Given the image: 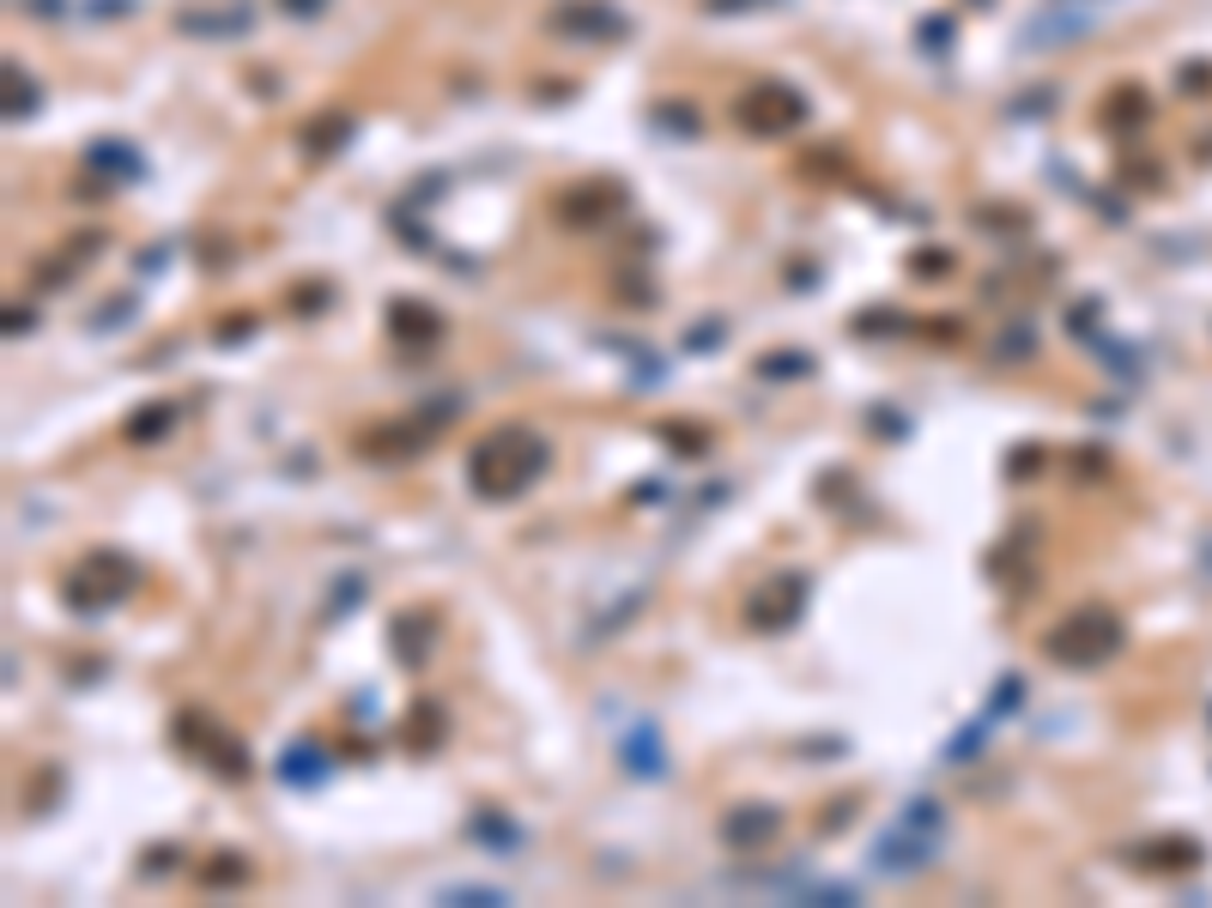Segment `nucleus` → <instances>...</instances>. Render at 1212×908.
I'll list each match as a JSON object with an SVG mask.
<instances>
[{
	"label": "nucleus",
	"mask_w": 1212,
	"mask_h": 908,
	"mask_svg": "<svg viewBox=\"0 0 1212 908\" xmlns=\"http://www.w3.org/2000/svg\"><path fill=\"white\" fill-rule=\"evenodd\" d=\"M758 376H764V382L812 376V351H764V358H758Z\"/></svg>",
	"instance_id": "nucleus-21"
},
{
	"label": "nucleus",
	"mask_w": 1212,
	"mask_h": 908,
	"mask_svg": "<svg viewBox=\"0 0 1212 908\" xmlns=\"http://www.w3.org/2000/svg\"><path fill=\"white\" fill-rule=\"evenodd\" d=\"M722 334H728L722 322H716V327H691V334H685V346H691V351H709V346H722Z\"/></svg>",
	"instance_id": "nucleus-33"
},
{
	"label": "nucleus",
	"mask_w": 1212,
	"mask_h": 908,
	"mask_svg": "<svg viewBox=\"0 0 1212 908\" xmlns=\"http://www.w3.org/2000/svg\"><path fill=\"white\" fill-rule=\"evenodd\" d=\"M200 878H207V884H249V866H243V860H212Z\"/></svg>",
	"instance_id": "nucleus-31"
},
{
	"label": "nucleus",
	"mask_w": 1212,
	"mask_h": 908,
	"mask_svg": "<svg viewBox=\"0 0 1212 908\" xmlns=\"http://www.w3.org/2000/svg\"><path fill=\"white\" fill-rule=\"evenodd\" d=\"M443 733H449L443 702H413V714H406V726H401L406 752H437V745H443Z\"/></svg>",
	"instance_id": "nucleus-15"
},
{
	"label": "nucleus",
	"mask_w": 1212,
	"mask_h": 908,
	"mask_svg": "<svg viewBox=\"0 0 1212 908\" xmlns=\"http://www.w3.org/2000/svg\"><path fill=\"white\" fill-rule=\"evenodd\" d=\"M85 170H92V176H109V182H140L146 158L134 152L128 140H97L92 152H85Z\"/></svg>",
	"instance_id": "nucleus-14"
},
{
	"label": "nucleus",
	"mask_w": 1212,
	"mask_h": 908,
	"mask_svg": "<svg viewBox=\"0 0 1212 908\" xmlns=\"http://www.w3.org/2000/svg\"><path fill=\"white\" fill-rule=\"evenodd\" d=\"M1121 642H1128V630H1121V618L1109 606H1080V612H1067L1061 624L1043 630V654L1055 666H1073V673H1080V666L1116 661Z\"/></svg>",
	"instance_id": "nucleus-3"
},
{
	"label": "nucleus",
	"mask_w": 1212,
	"mask_h": 908,
	"mask_svg": "<svg viewBox=\"0 0 1212 908\" xmlns=\"http://www.w3.org/2000/svg\"><path fill=\"white\" fill-rule=\"evenodd\" d=\"M1140 866H1182V860H1194V842H1152V848H1134Z\"/></svg>",
	"instance_id": "nucleus-25"
},
{
	"label": "nucleus",
	"mask_w": 1212,
	"mask_h": 908,
	"mask_svg": "<svg viewBox=\"0 0 1212 908\" xmlns=\"http://www.w3.org/2000/svg\"><path fill=\"white\" fill-rule=\"evenodd\" d=\"M655 121H667V133H679V140L704 128V116H697L691 104H655Z\"/></svg>",
	"instance_id": "nucleus-27"
},
{
	"label": "nucleus",
	"mask_w": 1212,
	"mask_h": 908,
	"mask_svg": "<svg viewBox=\"0 0 1212 908\" xmlns=\"http://www.w3.org/2000/svg\"><path fill=\"white\" fill-rule=\"evenodd\" d=\"M939 848H946V805L910 800L898 812V824L874 842V866L886 872V878H915L922 866H934Z\"/></svg>",
	"instance_id": "nucleus-2"
},
{
	"label": "nucleus",
	"mask_w": 1212,
	"mask_h": 908,
	"mask_svg": "<svg viewBox=\"0 0 1212 908\" xmlns=\"http://www.w3.org/2000/svg\"><path fill=\"white\" fill-rule=\"evenodd\" d=\"M552 467V442L534 424H497L473 442L468 454V485L485 503H516L522 491H534Z\"/></svg>",
	"instance_id": "nucleus-1"
},
{
	"label": "nucleus",
	"mask_w": 1212,
	"mask_h": 908,
	"mask_svg": "<svg viewBox=\"0 0 1212 908\" xmlns=\"http://www.w3.org/2000/svg\"><path fill=\"white\" fill-rule=\"evenodd\" d=\"M910 272H915V279H946V272H951V248H915Z\"/></svg>",
	"instance_id": "nucleus-28"
},
{
	"label": "nucleus",
	"mask_w": 1212,
	"mask_h": 908,
	"mask_svg": "<svg viewBox=\"0 0 1212 908\" xmlns=\"http://www.w3.org/2000/svg\"><path fill=\"white\" fill-rule=\"evenodd\" d=\"M7 334H31V310H7Z\"/></svg>",
	"instance_id": "nucleus-37"
},
{
	"label": "nucleus",
	"mask_w": 1212,
	"mask_h": 908,
	"mask_svg": "<svg viewBox=\"0 0 1212 908\" xmlns=\"http://www.w3.org/2000/svg\"><path fill=\"white\" fill-rule=\"evenodd\" d=\"M619 757H625V769H631V776H661V769H667V757H661V733H655L649 721H643L637 733H625Z\"/></svg>",
	"instance_id": "nucleus-18"
},
{
	"label": "nucleus",
	"mask_w": 1212,
	"mask_h": 908,
	"mask_svg": "<svg viewBox=\"0 0 1212 908\" xmlns=\"http://www.w3.org/2000/svg\"><path fill=\"white\" fill-rule=\"evenodd\" d=\"M709 13H734V7H770V0H704Z\"/></svg>",
	"instance_id": "nucleus-36"
},
{
	"label": "nucleus",
	"mask_w": 1212,
	"mask_h": 908,
	"mask_svg": "<svg viewBox=\"0 0 1212 908\" xmlns=\"http://www.w3.org/2000/svg\"><path fill=\"white\" fill-rule=\"evenodd\" d=\"M1018 697H1025V678L1006 673V678H1001V690L989 697V714H1013V702H1018Z\"/></svg>",
	"instance_id": "nucleus-29"
},
{
	"label": "nucleus",
	"mask_w": 1212,
	"mask_h": 908,
	"mask_svg": "<svg viewBox=\"0 0 1212 908\" xmlns=\"http://www.w3.org/2000/svg\"><path fill=\"white\" fill-rule=\"evenodd\" d=\"M922 49H951V19H922Z\"/></svg>",
	"instance_id": "nucleus-32"
},
{
	"label": "nucleus",
	"mask_w": 1212,
	"mask_h": 908,
	"mask_svg": "<svg viewBox=\"0 0 1212 908\" xmlns=\"http://www.w3.org/2000/svg\"><path fill=\"white\" fill-rule=\"evenodd\" d=\"M255 334V315H231V327H224V334H212V339H224V346H231V339H249Z\"/></svg>",
	"instance_id": "nucleus-34"
},
{
	"label": "nucleus",
	"mask_w": 1212,
	"mask_h": 908,
	"mask_svg": "<svg viewBox=\"0 0 1212 908\" xmlns=\"http://www.w3.org/2000/svg\"><path fill=\"white\" fill-rule=\"evenodd\" d=\"M1104 121H1109L1116 133H1128L1121 121H1146V97H1140L1134 85H1116V91L1104 97Z\"/></svg>",
	"instance_id": "nucleus-22"
},
{
	"label": "nucleus",
	"mask_w": 1212,
	"mask_h": 908,
	"mask_svg": "<svg viewBox=\"0 0 1212 908\" xmlns=\"http://www.w3.org/2000/svg\"><path fill=\"white\" fill-rule=\"evenodd\" d=\"M389 334L401 339V346L430 351L437 339H443V315L430 310V303H418V298H394L389 303Z\"/></svg>",
	"instance_id": "nucleus-12"
},
{
	"label": "nucleus",
	"mask_w": 1212,
	"mask_h": 908,
	"mask_svg": "<svg viewBox=\"0 0 1212 908\" xmlns=\"http://www.w3.org/2000/svg\"><path fill=\"white\" fill-rule=\"evenodd\" d=\"M37 109V85H31L25 67H7V121H25Z\"/></svg>",
	"instance_id": "nucleus-23"
},
{
	"label": "nucleus",
	"mask_w": 1212,
	"mask_h": 908,
	"mask_svg": "<svg viewBox=\"0 0 1212 908\" xmlns=\"http://www.w3.org/2000/svg\"><path fill=\"white\" fill-rule=\"evenodd\" d=\"M473 836H480V842H492L497 854H509V848H522V830H516V824H504L497 812H480V817H473Z\"/></svg>",
	"instance_id": "nucleus-24"
},
{
	"label": "nucleus",
	"mask_w": 1212,
	"mask_h": 908,
	"mask_svg": "<svg viewBox=\"0 0 1212 908\" xmlns=\"http://www.w3.org/2000/svg\"><path fill=\"white\" fill-rule=\"evenodd\" d=\"M176 25H183L188 37H243V31L255 25V13H249V7H212V13H183Z\"/></svg>",
	"instance_id": "nucleus-16"
},
{
	"label": "nucleus",
	"mask_w": 1212,
	"mask_h": 908,
	"mask_svg": "<svg viewBox=\"0 0 1212 908\" xmlns=\"http://www.w3.org/2000/svg\"><path fill=\"white\" fill-rule=\"evenodd\" d=\"M783 805H770V800H746V805H728L722 812V842L734 848V854H758V848H770L776 836H783Z\"/></svg>",
	"instance_id": "nucleus-9"
},
{
	"label": "nucleus",
	"mask_w": 1212,
	"mask_h": 908,
	"mask_svg": "<svg viewBox=\"0 0 1212 908\" xmlns=\"http://www.w3.org/2000/svg\"><path fill=\"white\" fill-rule=\"evenodd\" d=\"M170 424H176V406H170V400H152V406H140V412L122 424V436H128L134 449H146V442L170 436Z\"/></svg>",
	"instance_id": "nucleus-20"
},
{
	"label": "nucleus",
	"mask_w": 1212,
	"mask_h": 908,
	"mask_svg": "<svg viewBox=\"0 0 1212 908\" xmlns=\"http://www.w3.org/2000/svg\"><path fill=\"white\" fill-rule=\"evenodd\" d=\"M274 769H279V781H291V788H315V781L327 776V752L298 740V745H286V757H279Z\"/></svg>",
	"instance_id": "nucleus-17"
},
{
	"label": "nucleus",
	"mask_w": 1212,
	"mask_h": 908,
	"mask_svg": "<svg viewBox=\"0 0 1212 908\" xmlns=\"http://www.w3.org/2000/svg\"><path fill=\"white\" fill-rule=\"evenodd\" d=\"M279 7H286L291 19H315V13L327 7V0H279Z\"/></svg>",
	"instance_id": "nucleus-35"
},
{
	"label": "nucleus",
	"mask_w": 1212,
	"mask_h": 908,
	"mask_svg": "<svg viewBox=\"0 0 1212 908\" xmlns=\"http://www.w3.org/2000/svg\"><path fill=\"white\" fill-rule=\"evenodd\" d=\"M734 121L758 140H776V133L807 128V97H800L788 79H752V85L734 97Z\"/></svg>",
	"instance_id": "nucleus-5"
},
{
	"label": "nucleus",
	"mask_w": 1212,
	"mask_h": 908,
	"mask_svg": "<svg viewBox=\"0 0 1212 908\" xmlns=\"http://www.w3.org/2000/svg\"><path fill=\"white\" fill-rule=\"evenodd\" d=\"M807 575L800 570H776L770 582H758L752 594H746V630L758 636H783L800 624V612H807Z\"/></svg>",
	"instance_id": "nucleus-7"
},
{
	"label": "nucleus",
	"mask_w": 1212,
	"mask_h": 908,
	"mask_svg": "<svg viewBox=\"0 0 1212 908\" xmlns=\"http://www.w3.org/2000/svg\"><path fill=\"white\" fill-rule=\"evenodd\" d=\"M437 430H443V418H437V412L382 418L377 430L358 436V454H365V461H382V467H401V461H413V454H425L430 442H437Z\"/></svg>",
	"instance_id": "nucleus-8"
},
{
	"label": "nucleus",
	"mask_w": 1212,
	"mask_h": 908,
	"mask_svg": "<svg viewBox=\"0 0 1212 908\" xmlns=\"http://www.w3.org/2000/svg\"><path fill=\"white\" fill-rule=\"evenodd\" d=\"M346 140H353V116H315V121H303V158H334Z\"/></svg>",
	"instance_id": "nucleus-19"
},
{
	"label": "nucleus",
	"mask_w": 1212,
	"mask_h": 908,
	"mask_svg": "<svg viewBox=\"0 0 1212 908\" xmlns=\"http://www.w3.org/2000/svg\"><path fill=\"white\" fill-rule=\"evenodd\" d=\"M1037 461H1043V449H1037V442H1025V449L1006 454V473H1013V479H1030V473H1037Z\"/></svg>",
	"instance_id": "nucleus-30"
},
{
	"label": "nucleus",
	"mask_w": 1212,
	"mask_h": 908,
	"mask_svg": "<svg viewBox=\"0 0 1212 908\" xmlns=\"http://www.w3.org/2000/svg\"><path fill=\"white\" fill-rule=\"evenodd\" d=\"M552 31L600 43V37H631V19L607 0H564V7H552Z\"/></svg>",
	"instance_id": "nucleus-11"
},
{
	"label": "nucleus",
	"mask_w": 1212,
	"mask_h": 908,
	"mask_svg": "<svg viewBox=\"0 0 1212 908\" xmlns=\"http://www.w3.org/2000/svg\"><path fill=\"white\" fill-rule=\"evenodd\" d=\"M170 733H176L183 752H195L200 764H207L212 776H224V781H243L249 769H255V764H249V752H243V740H231V733H224L212 714H200V709H183Z\"/></svg>",
	"instance_id": "nucleus-6"
},
{
	"label": "nucleus",
	"mask_w": 1212,
	"mask_h": 908,
	"mask_svg": "<svg viewBox=\"0 0 1212 908\" xmlns=\"http://www.w3.org/2000/svg\"><path fill=\"white\" fill-rule=\"evenodd\" d=\"M134 582H140V570H134L128 551H85V558L67 570L61 599H67V612H85V618H97V612L122 606V599L134 594Z\"/></svg>",
	"instance_id": "nucleus-4"
},
{
	"label": "nucleus",
	"mask_w": 1212,
	"mask_h": 908,
	"mask_svg": "<svg viewBox=\"0 0 1212 908\" xmlns=\"http://www.w3.org/2000/svg\"><path fill=\"white\" fill-rule=\"evenodd\" d=\"M443 903H473V908H504L509 896L504 890H492V884H449L443 890Z\"/></svg>",
	"instance_id": "nucleus-26"
},
{
	"label": "nucleus",
	"mask_w": 1212,
	"mask_h": 908,
	"mask_svg": "<svg viewBox=\"0 0 1212 908\" xmlns=\"http://www.w3.org/2000/svg\"><path fill=\"white\" fill-rule=\"evenodd\" d=\"M625 182H607V176H595V182H576V188H564L558 195V219L570 224V231H595V224H607L619 207H625Z\"/></svg>",
	"instance_id": "nucleus-10"
},
{
	"label": "nucleus",
	"mask_w": 1212,
	"mask_h": 908,
	"mask_svg": "<svg viewBox=\"0 0 1212 908\" xmlns=\"http://www.w3.org/2000/svg\"><path fill=\"white\" fill-rule=\"evenodd\" d=\"M430 636H437V618H430V612H401V618H394L389 642H394V661H401L406 673H413V666H425Z\"/></svg>",
	"instance_id": "nucleus-13"
}]
</instances>
